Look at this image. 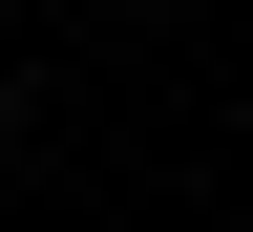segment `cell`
<instances>
[{"label":"cell","mask_w":253,"mask_h":232,"mask_svg":"<svg viewBox=\"0 0 253 232\" xmlns=\"http://www.w3.org/2000/svg\"><path fill=\"white\" fill-rule=\"evenodd\" d=\"M0 127H21V85H0Z\"/></svg>","instance_id":"6da1fadb"}]
</instances>
